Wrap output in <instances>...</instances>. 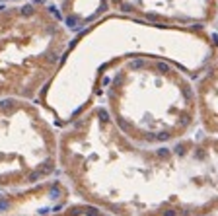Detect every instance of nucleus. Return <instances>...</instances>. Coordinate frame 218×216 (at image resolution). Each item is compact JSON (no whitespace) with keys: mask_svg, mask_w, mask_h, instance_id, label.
<instances>
[{"mask_svg":"<svg viewBox=\"0 0 218 216\" xmlns=\"http://www.w3.org/2000/svg\"><path fill=\"white\" fill-rule=\"evenodd\" d=\"M49 115L25 97L0 99V189L24 191L57 171L61 134Z\"/></svg>","mask_w":218,"mask_h":216,"instance_id":"3","label":"nucleus"},{"mask_svg":"<svg viewBox=\"0 0 218 216\" xmlns=\"http://www.w3.org/2000/svg\"><path fill=\"white\" fill-rule=\"evenodd\" d=\"M123 16L170 27H205L218 33V0H109Z\"/></svg>","mask_w":218,"mask_h":216,"instance_id":"4","label":"nucleus"},{"mask_svg":"<svg viewBox=\"0 0 218 216\" xmlns=\"http://www.w3.org/2000/svg\"><path fill=\"white\" fill-rule=\"evenodd\" d=\"M59 165L80 199L115 216H185L181 142L139 146L99 103L62 127Z\"/></svg>","mask_w":218,"mask_h":216,"instance_id":"1","label":"nucleus"},{"mask_svg":"<svg viewBox=\"0 0 218 216\" xmlns=\"http://www.w3.org/2000/svg\"><path fill=\"white\" fill-rule=\"evenodd\" d=\"M99 99L117 128L144 148L170 146L199 133L195 78L164 56L123 55L99 68L92 105Z\"/></svg>","mask_w":218,"mask_h":216,"instance_id":"2","label":"nucleus"},{"mask_svg":"<svg viewBox=\"0 0 218 216\" xmlns=\"http://www.w3.org/2000/svg\"><path fill=\"white\" fill-rule=\"evenodd\" d=\"M199 103V131L218 136V49L195 78Z\"/></svg>","mask_w":218,"mask_h":216,"instance_id":"5","label":"nucleus"}]
</instances>
